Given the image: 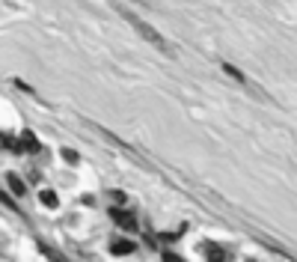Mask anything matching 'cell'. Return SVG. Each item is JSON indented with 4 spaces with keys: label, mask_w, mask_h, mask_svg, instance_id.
Returning <instances> with one entry per match:
<instances>
[{
    "label": "cell",
    "mask_w": 297,
    "mask_h": 262,
    "mask_svg": "<svg viewBox=\"0 0 297 262\" xmlns=\"http://www.w3.org/2000/svg\"><path fill=\"white\" fill-rule=\"evenodd\" d=\"M122 18H125V21H128L131 27H137V33H140V36H143L146 42H152L155 48H161V51H166V42H164V36H161V33L155 30V27H149V24H146L143 18H137L134 12H125V9H122Z\"/></svg>",
    "instance_id": "6da1fadb"
},
{
    "label": "cell",
    "mask_w": 297,
    "mask_h": 262,
    "mask_svg": "<svg viewBox=\"0 0 297 262\" xmlns=\"http://www.w3.org/2000/svg\"><path fill=\"white\" fill-rule=\"evenodd\" d=\"M110 218H113V221H116V224H119L122 229H128V232H131V229H137V221H134L131 212H122V209H110Z\"/></svg>",
    "instance_id": "7a4b0ae2"
},
{
    "label": "cell",
    "mask_w": 297,
    "mask_h": 262,
    "mask_svg": "<svg viewBox=\"0 0 297 262\" xmlns=\"http://www.w3.org/2000/svg\"><path fill=\"white\" fill-rule=\"evenodd\" d=\"M39 146H42V143L36 140V134H33V131H21V149H24V152L36 155V152H39Z\"/></svg>",
    "instance_id": "3957f363"
},
{
    "label": "cell",
    "mask_w": 297,
    "mask_h": 262,
    "mask_svg": "<svg viewBox=\"0 0 297 262\" xmlns=\"http://www.w3.org/2000/svg\"><path fill=\"white\" fill-rule=\"evenodd\" d=\"M205 256H208V262H226V250L217 244H205Z\"/></svg>",
    "instance_id": "277c9868"
},
{
    "label": "cell",
    "mask_w": 297,
    "mask_h": 262,
    "mask_svg": "<svg viewBox=\"0 0 297 262\" xmlns=\"http://www.w3.org/2000/svg\"><path fill=\"white\" fill-rule=\"evenodd\" d=\"M134 250H137L134 241H125V238H122V241H113V253H116V256H128Z\"/></svg>",
    "instance_id": "5b68a950"
},
{
    "label": "cell",
    "mask_w": 297,
    "mask_h": 262,
    "mask_svg": "<svg viewBox=\"0 0 297 262\" xmlns=\"http://www.w3.org/2000/svg\"><path fill=\"white\" fill-rule=\"evenodd\" d=\"M6 182H9V191H12L15 196H24V191H27V188H24V182H21L18 176H12V173H9V176H6Z\"/></svg>",
    "instance_id": "8992f818"
},
{
    "label": "cell",
    "mask_w": 297,
    "mask_h": 262,
    "mask_svg": "<svg viewBox=\"0 0 297 262\" xmlns=\"http://www.w3.org/2000/svg\"><path fill=\"white\" fill-rule=\"evenodd\" d=\"M39 200H42V203H45L48 209H57V206H60V203H57V194H54V191H42V194H39Z\"/></svg>",
    "instance_id": "52a82bcc"
},
{
    "label": "cell",
    "mask_w": 297,
    "mask_h": 262,
    "mask_svg": "<svg viewBox=\"0 0 297 262\" xmlns=\"http://www.w3.org/2000/svg\"><path fill=\"white\" fill-rule=\"evenodd\" d=\"M223 72H226V75H229V78H235V81H241V84H247V78H244V75H241V72H238V69H235V66L223 63Z\"/></svg>",
    "instance_id": "ba28073f"
},
{
    "label": "cell",
    "mask_w": 297,
    "mask_h": 262,
    "mask_svg": "<svg viewBox=\"0 0 297 262\" xmlns=\"http://www.w3.org/2000/svg\"><path fill=\"white\" fill-rule=\"evenodd\" d=\"M42 250H45V253H48V256H51V259H54V262H68L66 256H60L57 250H51V247H45V244H42Z\"/></svg>",
    "instance_id": "9c48e42d"
},
{
    "label": "cell",
    "mask_w": 297,
    "mask_h": 262,
    "mask_svg": "<svg viewBox=\"0 0 297 262\" xmlns=\"http://www.w3.org/2000/svg\"><path fill=\"white\" fill-rule=\"evenodd\" d=\"M107 196H110V200H116L119 206H125V203H128V196L122 194V191H110V194H107Z\"/></svg>",
    "instance_id": "30bf717a"
},
{
    "label": "cell",
    "mask_w": 297,
    "mask_h": 262,
    "mask_svg": "<svg viewBox=\"0 0 297 262\" xmlns=\"http://www.w3.org/2000/svg\"><path fill=\"white\" fill-rule=\"evenodd\" d=\"M63 158H66L68 164H77V152H74V149H63Z\"/></svg>",
    "instance_id": "8fae6325"
},
{
    "label": "cell",
    "mask_w": 297,
    "mask_h": 262,
    "mask_svg": "<svg viewBox=\"0 0 297 262\" xmlns=\"http://www.w3.org/2000/svg\"><path fill=\"white\" fill-rule=\"evenodd\" d=\"M164 262H181V259H178L175 253H169V250H166V253H164Z\"/></svg>",
    "instance_id": "7c38bea8"
},
{
    "label": "cell",
    "mask_w": 297,
    "mask_h": 262,
    "mask_svg": "<svg viewBox=\"0 0 297 262\" xmlns=\"http://www.w3.org/2000/svg\"><path fill=\"white\" fill-rule=\"evenodd\" d=\"M247 262H256V259H247Z\"/></svg>",
    "instance_id": "4fadbf2b"
}]
</instances>
